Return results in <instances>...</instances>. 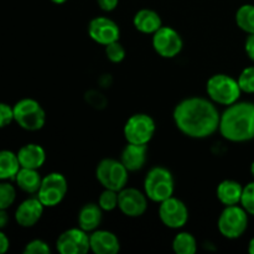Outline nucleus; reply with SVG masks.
Wrapping results in <instances>:
<instances>
[{"label": "nucleus", "instance_id": "f257e3e1", "mask_svg": "<svg viewBox=\"0 0 254 254\" xmlns=\"http://www.w3.org/2000/svg\"><path fill=\"white\" fill-rule=\"evenodd\" d=\"M221 114L211 99L189 97L176 104L173 113L176 128L189 138L205 139L220 127Z\"/></svg>", "mask_w": 254, "mask_h": 254}, {"label": "nucleus", "instance_id": "f03ea898", "mask_svg": "<svg viewBox=\"0 0 254 254\" xmlns=\"http://www.w3.org/2000/svg\"><path fill=\"white\" fill-rule=\"evenodd\" d=\"M218 131L226 140L245 143L254 139V103L236 102L225 109Z\"/></svg>", "mask_w": 254, "mask_h": 254}, {"label": "nucleus", "instance_id": "7ed1b4c3", "mask_svg": "<svg viewBox=\"0 0 254 254\" xmlns=\"http://www.w3.org/2000/svg\"><path fill=\"white\" fill-rule=\"evenodd\" d=\"M175 180L170 170L163 166H154L144 179V192L150 201L160 203L174 196Z\"/></svg>", "mask_w": 254, "mask_h": 254}, {"label": "nucleus", "instance_id": "20e7f679", "mask_svg": "<svg viewBox=\"0 0 254 254\" xmlns=\"http://www.w3.org/2000/svg\"><path fill=\"white\" fill-rule=\"evenodd\" d=\"M206 92L213 103L226 107L240 101L242 94V89L237 79L226 73L211 76L206 83Z\"/></svg>", "mask_w": 254, "mask_h": 254}, {"label": "nucleus", "instance_id": "39448f33", "mask_svg": "<svg viewBox=\"0 0 254 254\" xmlns=\"http://www.w3.org/2000/svg\"><path fill=\"white\" fill-rule=\"evenodd\" d=\"M14 122L21 129L37 131L46 123V112L41 104L34 98H22L12 106Z\"/></svg>", "mask_w": 254, "mask_h": 254}, {"label": "nucleus", "instance_id": "423d86ee", "mask_svg": "<svg viewBox=\"0 0 254 254\" xmlns=\"http://www.w3.org/2000/svg\"><path fill=\"white\" fill-rule=\"evenodd\" d=\"M248 216L242 206H225L217 221L218 231L227 240H237L247 231Z\"/></svg>", "mask_w": 254, "mask_h": 254}, {"label": "nucleus", "instance_id": "0eeeda50", "mask_svg": "<svg viewBox=\"0 0 254 254\" xmlns=\"http://www.w3.org/2000/svg\"><path fill=\"white\" fill-rule=\"evenodd\" d=\"M96 178L104 189L119 192L128 184L129 171L121 160L107 158L99 161L97 165Z\"/></svg>", "mask_w": 254, "mask_h": 254}, {"label": "nucleus", "instance_id": "6e6552de", "mask_svg": "<svg viewBox=\"0 0 254 254\" xmlns=\"http://www.w3.org/2000/svg\"><path fill=\"white\" fill-rule=\"evenodd\" d=\"M156 130L155 121L145 113L133 114L123 128L124 138L128 143L148 145Z\"/></svg>", "mask_w": 254, "mask_h": 254}, {"label": "nucleus", "instance_id": "1a4fd4ad", "mask_svg": "<svg viewBox=\"0 0 254 254\" xmlns=\"http://www.w3.org/2000/svg\"><path fill=\"white\" fill-rule=\"evenodd\" d=\"M68 183L61 173H50L42 178L36 196L45 207H56L66 197Z\"/></svg>", "mask_w": 254, "mask_h": 254}, {"label": "nucleus", "instance_id": "9d476101", "mask_svg": "<svg viewBox=\"0 0 254 254\" xmlns=\"http://www.w3.org/2000/svg\"><path fill=\"white\" fill-rule=\"evenodd\" d=\"M153 49L159 56L164 59H174L178 56L184 47L181 35L171 26H161L151 37Z\"/></svg>", "mask_w": 254, "mask_h": 254}, {"label": "nucleus", "instance_id": "9b49d317", "mask_svg": "<svg viewBox=\"0 0 254 254\" xmlns=\"http://www.w3.org/2000/svg\"><path fill=\"white\" fill-rule=\"evenodd\" d=\"M159 218L164 226L171 230L183 228L189 221L188 206L180 198L171 196L159 203Z\"/></svg>", "mask_w": 254, "mask_h": 254}, {"label": "nucleus", "instance_id": "f8f14e48", "mask_svg": "<svg viewBox=\"0 0 254 254\" xmlns=\"http://www.w3.org/2000/svg\"><path fill=\"white\" fill-rule=\"evenodd\" d=\"M56 250L61 254H86L91 251L89 235L81 227L62 232L56 241Z\"/></svg>", "mask_w": 254, "mask_h": 254}, {"label": "nucleus", "instance_id": "ddd939ff", "mask_svg": "<svg viewBox=\"0 0 254 254\" xmlns=\"http://www.w3.org/2000/svg\"><path fill=\"white\" fill-rule=\"evenodd\" d=\"M145 192L134 188H124L118 192V208L127 217H140L148 210Z\"/></svg>", "mask_w": 254, "mask_h": 254}, {"label": "nucleus", "instance_id": "4468645a", "mask_svg": "<svg viewBox=\"0 0 254 254\" xmlns=\"http://www.w3.org/2000/svg\"><path fill=\"white\" fill-rule=\"evenodd\" d=\"M88 35L94 42L107 46L114 41H118L121 29L118 24L107 16H97L88 24Z\"/></svg>", "mask_w": 254, "mask_h": 254}, {"label": "nucleus", "instance_id": "2eb2a0df", "mask_svg": "<svg viewBox=\"0 0 254 254\" xmlns=\"http://www.w3.org/2000/svg\"><path fill=\"white\" fill-rule=\"evenodd\" d=\"M45 206L39 197H29L22 201L15 210V221L20 227H34L44 215Z\"/></svg>", "mask_w": 254, "mask_h": 254}, {"label": "nucleus", "instance_id": "dca6fc26", "mask_svg": "<svg viewBox=\"0 0 254 254\" xmlns=\"http://www.w3.org/2000/svg\"><path fill=\"white\" fill-rule=\"evenodd\" d=\"M89 246L94 254H117L121 251L118 237L111 231L96 230L89 235Z\"/></svg>", "mask_w": 254, "mask_h": 254}, {"label": "nucleus", "instance_id": "f3484780", "mask_svg": "<svg viewBox=\"0 0 254 254\" xmlns=\"http://www.w3.org/2000/svg\"><path fill=\"white\" fill-rule=\"evenodd\" d=\"M21 168L37 169L42 168L46 161V151L40 144L29 143L22 145L16 153Z\"/></svg>", "mask_w": 254, "mask_h": 254}, {"label": "nucleus", "instance_id": "a211bd4d", "mask_svg": "<svg viewBox=\"0 0 254 254\" xmlns=\"http://www.w3.org/2000/svg\"><path fill=\"white\" fill-rule=\"evenodd\" d=\"M146 158H148V146L128 143L122 151L121 161L129 173H134L144 168Z\"/></svg>", "mask_w": 254, "mask_h": 254}, {"label": "nucleus", "instance_id": "6ab92c4d", "mask_svg": "<svg viewBox=\"0 0 254 254\" xmlns=\"http://www.w3.org/2000/svg\"><path fill=\"white\" fill-rule=\"evenodd\" d=\"M133 25L141 34L153 35L163 26V20L155 10L140 9L134 15Z\"/></svg>", "mask_w": 254, "mask_h": 254}, {"label": "nucleus", "instance_id": "aec40b11", "mask_svg": "<svg viewBox=\"0 0 254 254\" xmlns=\"http://www.w3.org/2000/svg\"><path fill=\"white\" fill-rule=\"evenodd\" d=\"M103 218V210L99 207L98 203L88 202L81 207L78 212V227L84 230L86 232H93L98 230Z\"/></svg>", "mask_w": 254, "mask_h": 254}, {"label": "nucleus", "instance_id": "412c9836", "mask_svg": "<svg viewBox=\"0 0 254 254\" xmlns=\"http://www.w3.org/2000/svg\"><path fill=\"white\" fill-rule=\"evenodd\" d=\"M243 186L238 181L223 180L218 184L216 195L223 206L240 205L242 197Z\"/></svg>", "mask_w": 254, "mask_h": 254}, {"label": "nucleus", "instance_id": "4be33fe9", "mask_svg": "<svg viewBox=\"0 0 254 254\" xmlns=\"http://www.w3.org/2000/svg\"><path fill=\"white\" fill-rule=\"evenodd\" d=\"M14 181L20 190L30 193V195H34V193H37L40 186H41L42 176L40 175L37 169L20 168Z\"/></svg>", "mask_w": 254, "mask_h": 254}, {"label": "nucleus", "instance_id": "5701e85b", "mask_svg": "<svg viewBox=\"0 0 254 254\" xmlns=\"http://www.w3.org/2000/svg\"><path fill=\"white\" fill-rule=\"evenodd\" d=\"M20 168L16 153L6 149L0 150V181L14 180Z\"/></svg>", "mask_w": 254, "mask_h": 254}, {"label": "nucleus", "instance_id": "b1692460", "mask_svg": "<svg viewBox=\"0 0 254 254\" xmlns=\"http://www.w3.org/2000/svg\"><path fill=\"white\" fill-rule=\"evenodd\" d=\"M173 251L176 254H195L197 251V241L189 232H180L174 237Z\"/></svg>", "mask_w": 254, "mask_h": 254}, {"label": "nucleus", "instance_id": "393cba45", "mask_svg": "<svg viewBox=\"0 0 254 254\" xmlns=\"http://www.w3.org/2000/svg\"><path fill=\"white\" fill-rule=\"evenodd\" d=\"M236 24L246 34H254V5L245 4L236 12Z\"/></svg>", "mask_w": 254, "mask_h": 254}, {"label": "nucleus", "instance_id": "a878e982", "mask_svg": "<svg viewBox=\"0 0 254 254\" xmlns=\"http://www.w3.org/2000/svg\"><path fill=\"white\" fill-rule=\"evenodd\" d=\"M16 200V189L9 181H0V210H7Z\"/></svg>", "mask_w": 254, "mask_h": 254}, {"label": "nucleus", "instance_id": "bb28decb", "mask_svg": "<svg viewBox=\"0 0 254 254\" xmlns=\"http://www.w3.org/2000/svg\"><path fill=\"white\" fill-rule=\"evenodd\" d=\"M98 205L103 211L111 212L118 207V191L104 189L98 197Z\"/></svg>", "mask_w": 254, "mask_h": 254}, {"label": "nucleus", "instance_id": "cd10ccee", "mask_svg": "<svg viewBox=\"0 0 254 254\" xmlns=\"http://www.w3.org/2000/svg\"><path fill=\"white\" fill-rule=\"evenodd\" d=\"M242 93L254 94V66H248L243 69L237 78Z\"/></svg>", "mask_w": 254, "mask_h": 254}, {"label": "nucleus", "instance_id": "c85d7f7f", "mask_svg": "<svg viewBox=\"0 0 254 254\" xmlns=\"http://www.w3.org/2000/svg\"><path fill=\"white\" fill-rule=\"evenodd\" d=\"M104 52H106L107 59L113 64H121L126 59V49L123 45L118 41H114L112 44H108L104 46Z\"/></svg>", "mask_w": 254, "mask_h": 254}, {"label": "nucleus", "instance_id": "c756f323", "mask_svg": "<svg viewBox=\"0 0 254 254\" xmlns=\"http://www.w3.org/2000/svg\"><path fill=\"white\" fill-rule=\"evenodd\" d=\"M240 205L247 211L248 215L254 216V181L243 186V192Z\"/></svg>", "mask_w": 254, "mask_h": 254}, {"label": "nucleus", "instance_id": "7c9ffc66", "mask_svg": "<svg viewBox=\"0 0 254 254\" xmlns=\"http://www.w3.org/2000/svg\"><path fill=\"white\" fill-rule=\"evenodd\" d=\"M25 254H50L51 253V248H50L49 243L45 242L44 240H32L26 243L24 251Z\"/></svg>", "mask_w": 254, "mask_h": 254}, {"label": "nucleus", "instance_id": "2f4dec72", "mask_svg": "<svg viewBox=\"0 0 254 254\" xmlns=\"http://www.w3.org/2000/svg\"><path fill=\"white\" fill-rule=\"evenodd\" d=\"M14 122V109L7 103L0 102V129L6 128Z\"/></svg>", "mask_w": 254, "mask_h": 254}, {"label": "nucleus", "instance_id": "473e14b6", "mask_svg": "<svg viewBox=\"0 0 254 254\" xmlns=\"http://www.w3.org/2000/svg\"><path fill=\"white\" fill-rule=\"evenodd\" d=\"M97 4L103 11H113L117 9L119 4V0H97Z\"/></svg>", "mask_w": 254, "mask_h": 254}, {"label": "nucleus", "instance_id": "72a5a7b5", "mask_svg": "<svg viewBox=\"0 0 254 254\" xmlns=\"http://www.w3.org/2000/svg\"><path fill=\"white\" fill-rule=\"evenodd\" d=\"M245 50H246V54H247V56L250 57L251 61L254 62V34L248 35L245 44Z\"/></svg>", "mask_w": 254, "mask_h": 254}, {"label": "nucleus", "instance_id": "f704fd0d", "mask_svg": "<svg viewBox=\"0 0 254 254\" xmlns=\"http://www.w3.org/2000/svg\"><path fill=\"white\" fill-rule=\"evenodd\" d=\"M10 248V241L7 236L0 230V254H4L9 251Z\"/></svg>", "mask_w": 254, "mask_h": 254}, {"label": "nucleus", "instance_id": "c9c22d12", "mask_svg": "<svg viewBox=\"0 0 254 254\" xmlns=\"http://www.w3.org/2000/svg\"><path fill=\"white\" fill-rule=\"evenodd\" d=\"M9 223V215L6 210H0V230L5 228Z\"/></svg>", "mask_w": 254, "mask_h": 254}, {"label": "nucleus", "instance_id": "e433bc0d", "mask_svg": "<svg viewBox=\"0 0 254 254\" xmlns=\"http://www.w3.org/2000/svg\"><path fill=\"white\" fill-rule=\"evenodd\" d=\"M248 252L251 254H254V237L250 241V243H248Z\"/></svg>", "mask_w": 254, "mask_h": 254}, {"label": "nucleus", "instance_id": "4c0bfd02", "mask_svg": "<svg viewBox=\"0 0 254 254\" xmlns=\"http://www.w3.org/2000/svg\"><path fill=\"white\" fill-rule=\"evenodd\" d=\"M54 4H57V5H61V4H64V2L67 1V0H51Z\"/></svg>", "mask_w": 254, "mask_h": 254}, {"label": "nucleus", "instance_id": "58836bf2", "mask_svg": "<svg viewBox=\"0 0 254 254\" xmlns=\"http://www.w3.org/2000/svg\"><path fill=\"white\" fill-rule=\"evenodd\" d=\"M251 174H252V176L254 179V161L252 163V165H251Z\"/></svg>", "mask_w": 254, "mask_h": 254}]
</instances>
